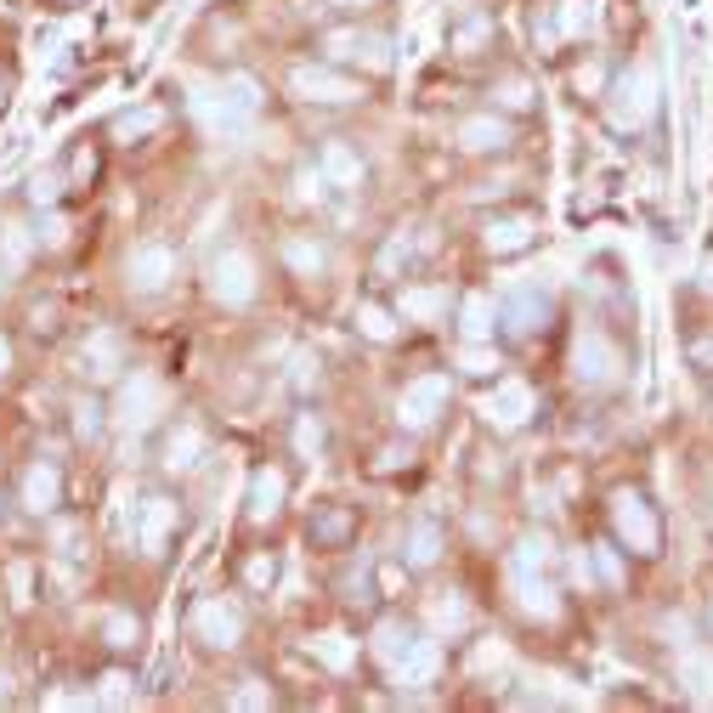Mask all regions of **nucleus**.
Returning a JSON list of instances; mask_svg holds the SVG:
<instances>
[{
	"label": "nucleus",
	"mask_w": 713,
	"mask_h": 713,
	"mask_svg": "<svg viewBox=\"0 0 713 713\" xmlns=\"http://www.w3.org/2000/svg\"><path fill=\"white\" fill-rule=\"evenodd\" d=\"M611 527H618V538L634 549V556H657L663 549V522H657V510L645 493L623 488V493H611Z\"/></svg>",
	"instance_id": "obj_1"
},
{
	"label": "nucleus",
	"mask_w": 713,
	"mask_h": 713,
	"mask_svg": "<svg viewBox=\"0 0 713 713\" xmlns=\"http://www.w3.org/2000/svg\"><path fill=\"white\" fill-rule=\"evenodd\" d=\"M652 114H657V74L629 69L618 80V91H611V125H618V131H640Z\"/></svg>",
	"instance_id": "obj_2"
},
{
	"label": "nucleus",
	"mask_w": 713,
	"mask_h": 713,
	"mask_svg": "<svg viewBox=\"0 0 713 713\" xmlns=\"http://www.w3.org/2000/svg\"><path fill=\"white\" fill-rule=\"evenodd\" d=\"M323 46H329V62H356V69H369V74L391 69V40L374 35V28H340V35H329Z\"/></svg>",
	"instance_id": "obj_3"
},
{
	"label": "nucleus",
	"mask_w": 713,
	"mask_h": 713,
	"mask_svg": "<svg viewBox=\"0 0 713 713\" xmlns=\"http://www.w3.org/2000/svg\"><path fill=\"white\" fill-rule=\"evenodd\" d=\"M618 369H623V356H618V346H611L600 329H583V335H577V346H572V374H577L583 385H611V379H618Z\"/></svg>",
	"instance_id": "obj_4"
},
{
	"label": "nucleus",
	"mask_w": 713,
	"mask_h": 713,
	"mask_svg": "<svg viewBox=\"0 0 713 713\" xmlns=\"http://www.w3.org/2000/svg\"><path fill=\"white\" fill-rule=\"evenodd\" d=\"M210 289H215V301L244 306V301L255 295V267H249V255H244V249H226L221 261L210 267Z\"/></svg>",
	"instance_id": "obj_5"
},
{
	"label": "nucleus",
	"mask_w": 713,
	"mask_h": 713,
	"mask_svg": "<svg viewBox=\"0 0 713 713\" xmlns=\"http://www.w3.org/2000/svg\"><path fill=\"white\" fill-rule=\"evenodd\" d=\"M442 402H447V379H442V374H425V379H413L408 391H402L397 413H402V425H408V431H425L431 419L442 413Z\"/></svg>",
	"instance_id": "obj_6"
},
{
	"label": "nucleus",
	"mask_w": 713,
	"mask_h": 713,
	"mask_svg": "<svg viewBox=\"0 0 713 713\" xmlns=\"http://www.w3.org/2000/svg\"><path fill=\"white\" fill-rule=\"evenodd\" d=\"M533 408H538V397H533V385H522V379H499L493 397H488V419H493V425H504V431L527 425Z\"/></svg>",
	"instance_id": "obj_7"
},
{
	"label": "nucleus",
	"mask_w": 713,
	"mask_h": 713,
	"mask_svg": "<svg viewBox=\"0 0 713 713\" xmlns=\"http://www.w3.org/2000/svg\"><path fill=\"white\" fill-rule=\"evenodd\" d=\"M549 312H556V306H549V289H515L510 306H504V323L522 340H533V335L549 329Z\"/></svg>",
	"instance_id": "obj_8"
},
{
	"label": "nucleus",
	"mask_w": 713,
	"mask_h": 713,
	"mask_svg": "<svg viewBox=\"0 0 713 713\" xmlns=\"http://www.w3.org/2000/svg\"><path fill=\"white\" fill-rule=\"evenodd\" d=\"M295 91L306 96V103H351V96H356V85H351L340 69H323V62L295 69Z\"/></svg>",
	"instance_id": "obj_9"
},
{
	"label": "nucleus",
	"mask_w": 713,
	"mask_h": 713,
	"mask_svg": "<svg viewBox=\"0 0 713 713\" xmlns=\"http://www.w3.org/2000/svg\"><path fill=\"white\" fill-rule=\"evenodd\" d=\"M192 629L204 634V645H238V634H244V623H238V611L226 606V600H204L199 611H192Z\"/></svg>",
	"instance_id": "obj_10"
},
{
	"label": "nucleus",
	"mask_w": 713,
	"mask_h": 713,
	"mask_svg": "<svg viewBox=\"0 0 713 713\" xmlns=\"http://www.w3.org/2000/svg\"><path fill=\"white\" fill-rule=\"evenodd\" d=\"M533 233H538L533 215H499V221H488L481 244H488V255H522V249H533Z\"/></svg>",
	"instance_id": "obj_11"
},
{
	"label": "nucleus",
	"mask_w": 713,
	"mask_h": 713,
	"mask_svg": "<svg viewBox=\"0 0 713 713\" xmlns=\"http://www.w3.org/2000/svg\"><path fill=\"white\" fill-rule=\"evenodd\" d=\"M459 148L465 153H504L510 148V125L499 114H476L459 125Z\"/></svg>",
	"instance_id": "obj_12"
},
{
	"label": "nucleus",
	"mask_w": 713,
	"mask_h": 713,
	"mask_svg": "<svg viewBox=\"0 0 713 713\" xmlns=\"http://www.w3.org/2000/svg\"><path fill=\"white\" fill-rule=\"evenodd\" d=\"M317 171H323V182H329V187H356V182H363V159L351 153V142H323Z\"/></svg>",
	"instance_id": "obj_13"
},
{
	"label": "nucleus",
	"mask_w": 713,
	"mask_h": 713,
	"mask_svg": "<svg viewBox=\"0 0 713 713\" xmlns=\"http://www.w3.org/2000/svg\"><path fill=\"white\" fill-rule=\"evenodd\" d=\"M171 278H176V255H171V249L148 244V249L131 255V283H137V289H165Z\"/></svg>",
	"instance_id": "obj_14"
},
{
	"label": "nucleus",
	"mask_w": 713,
	"mask_h": 713,
	"mask_svg": "<svg viewBox=\"0 0 713 713\" xmlns=\"http://www.w3.org/2000/svg\"><path fill=\"white\" fill-rule=\"evenodd\" d=\"M199 459H204V431H199V425H176V431L165 436V459H159V465L176 470V476H187Z\"/></svg>",
	"instance_id": "obj_15"
},
{
	"label": "nucleus",
	"mask_w": 713,
	"mask_h": 713,
	"mask_svg": "<svg viewBox=\"0 0 713 713\" xmlns=\"http://www.w3.org/2000/svg\"><path fill=\"white\" fill-rule=\"evenodd\" d=\"M413 645H419V634H413V623H402V618H385V623L374 629V657H379L385 668H397Z\"/></svg>",
	"instance_id": "obj_16"
},
{
	"label": "nucleus",
	"mask_w": 713,
	"mask_h": 713,
	"mask_svg": "<svg viewBox=\"0 0 713 713\" xmlns=\"http://www.w3.org/2000/svg\"><path fill=\"white\" fill-rule=\"evenodd\" d=\"M674 674H679V686H686L691 697H708V691H713V663H708V652H697V645H679Z\"/></svg>",
	"instance_id": "obj_17"
},
{
	"label": "nucleus",
	"mask_w": 713,
	"mask_h": 713,
	"mask_svg": "<svg viewBox=\"0 0 713 713\" xmlns=\"http://www.w3.org/2000/svg\"><path fill=\"white\" fill-rule=\"evenodd\" d=\"M176 527V504L171 499H142V549L148 556H159V543L171 538Z\"/></svg>",
	"instance_id": "obj_18"
},
{
	"label": "nucleus",
	"mask_w": 713,
	"mask_h": 713,
	"mask_svg": "<svg viewBox=\"0 0 713 713\" xmlns=\"http://www.w3.org/2000/svg\"><path fill=\"white\" fill-rule=\"evenodd\" d=\"M278 499H283V470H261V476H255V488H249V522H272V515H278Z\"/></svg>",
	"instance_id": "obj_19"
},
{
	"label": "nucleus",
	"mask_w": 713,
	"mask_h": 713,
	"mask_svg": "<svg viewBox=\"0 0 713 713\" xmlns=\"http://www.w3.org/2000/svg\"><path fill=\"white\" fill-rule=\"evenodd\" d=\"M459 329H465V340H488V335L499 329V306H493L488 295H465V306H459Z\"/></svg>",
	"instance_id": "obj_20"
},
{
	"label": "nucleus",
	"mask_w": 713,
	"mask_h": 713,
	"mask_svg": "<svg viewBox=\"0 0 713 713\" xmlns=\"http://www.w3.org/2000/svg\"><path fill=\"white\" fill-rule=\"evenodd\" d=\"M488 40H493V17L488 12H465L459 28H453V51H459V57H476Z\"/></svg>",
	"instance_id": "obj_21"
},
{
	"label": "nucleus",
	"mask_w": 713,
	"mask_h": 713,
	"mask_svg": "<svg viewBox=\"0 0 713 713\" xmlns=\"http://www.w3.org/2000/svg\"><path fill=\"white\" fill-rule=\"evenodd\" d=\"M153 408H159V379L137 374L131 385H125V419H131V425H148Z\"/></svg>",
	"instance_id": "obj_22"
},
{
	"label": "nucleus",
	"mask_w": 713,
	"mask_h": 713,
	"mask_svg": "<svg viewBox=\"0 0 713 713\" xmlns=\"http://www.w3.org/2000/svg\"><path fill=\"white\" fill-rule=\"evenodd\" d=\"M436 561H442V527H436V522H419V527L408 533V566L425 572V566H436Z\"/></svg>",
	"instance_id": "obj_23"
},
{
	"label": "nucleus",
	"mask_w": 713,
	"mask_h": 713,
	"mask_svg": "<svg viewBox=\"0 0 713 713\" xmlns=\"http://www.w3.org/2000/svg\"><path fill=\"white\" fill-rule=\"evenodd\" d=\"M351 527H356L351 504H335V510H323L317 522H312V538H317V543H346V538H351Z\"/></svg>",
	"instance_id": "obj_24"
},
{
	"label": "nucleus",
	"mask_w": 713,
	"mask_h": 713,
	"mask_svg": "<svg viewBox=\"0 0 713 713\" xmlns=\"http://www.w3.org/2000/svg\"><path fill=\"white\" fill-rule=\"evenodd\" d=\"M23 499H28V510H51L57 504V470L51 465H35L23 476Z\"/></svg>",
	"instance_id": "obj_25"
},
{
	"label": "nucleus",
	"mask_w": 713,
	"mask_h": 713,
	"mask_svg": "<svg viewBox=\"0 0 713 713\" xmlns=\"http://www.w3.org/2000/svg\"><path fill=\"white\" fill-rule=\"evenodd\" d=\"M283 255H289V267H295L301 278H317L323 267H329V255H323V244H312V238H289V244H283Z\"/></svg>",
	"instance_id": "obj_26"
},
{
	"label": "nucleus",
	"mask_w": 713,
	"mask_h": 713,
	"mask_svg": "<svg viewBox=\"0 0 713 713\" xmlns=\"http://www.w3.org/2000/svg\"><path fill=\"white\" fill-rule=\"evenodd\" d=\"M85 356H91V374H96V379L119 374V363H125V356H119V340H114V335H91Z\"/></svg>",
	"instance_id": "obj_27"
},
{
	"label": "nucleus",
	"mask_w": 713,
	"mask_h": 713,
	"mask_svg": "<svg viewBox=\"0 0 713 713\" xmlns=\"http://www.w3.org/2000/svg\"><path fill=\"white\" fill-rule=\"evenodd\" d=\"M397 312L413 317V323H431V317L442 312V295H436V289H402V295H397Z\"/></svg>",
	"instance_id": "obj_28"
},
{
	"label": "nucleus",
	"mask_w": 713,
	"mask_h": 713,
	"mask_svg": "<svg viewBox=\"0 0 713 713\" xmlns=\"http://www.w3.org/2000/svg\"><path fill=\"white\" fill-rule=\"evenodd\" d=\"M272 583H278V556H272V549H261V556H249V561H244V589L267 595Z\"/></svg>",
	"instance_id": "obj_29"
},
{
	"label": "nucleus",
	"mask_w": 713,
	"mask_h": 713,
	"mask_svg": "<svg viewBox=\"0 0 713 713\" xmlns=\"http://www.w3.org/2000/svg\"><path fill=\"white\" fill-rule=\"evenodd\" d=\"M295 453H306V459H317V453H323V419L317 413L295 419Z\"/></svg>",
	"instance_id": "obj_30"
},
{
	"label": "nucleus",
	"mask_w": 713,
	"mask_h": 713,
	"mask_svg": "<svg viewBox=\"0 0 713 713\" xmlns=\"http://www.w3.org/2000/svg\"><path fill=\"white\" fill-rule=\"evenodd\" d=\"M148 131H159V108H137V114H125V119L114 125V137H119V142L148 137Z\"/></svg>",
	"instance_id": "obj_31"
},
{
	"label": "nucleus",
	"mask_w": 713,
	"mask_h": 713,
	"mask_svg": "<svg viewBox=\"0 0 713 713\" xmlns=\"http://www.w3.org/2000/svg\"><path fill=\"white\" fill-rule=\"evenodd\" d=\"M356 317H363V335L369 340H397V317L385 312V306H363Z\"/></svg>",
	"instance_id": "obj_32"
},
{
	"label": "nucleus",
	"mask_w": 713,
	"mask_h": 713,
	"mask_svg": "<svg viewBox=\"0 0 713 713\" xmlns=\"http://www.w3.org/2000/svg\"><path fill=\"white\" fill-rule=\"evenodd\" d=\"M561 35H589V0H561Z\"/></svg>",
	"instance_id": "obj_33"
},
{
	"label": "nucleus",
	"mask_w": 713,
	"mask_h": 713,
	"mask_svg": "<svg viewBox=\"0 0 713 713\" xmlns=\"http://www.w3.org/2000/svg\"><path fill=\"white\" fill-rule=\"evenodd\" d=\"M459 369H465L470 379H493V374H499V356H493V351H465Z\"/></svg>",
	"instance_id": "obj_34"
},
{
	"label": "nucleus",
	"mask_w": 713,
	"mask_h": 713,
	"mask_svg": "<svg viewBox=\"0 0 713 713\" xmlns=\"http://www.w3.org/2000/svg\"><path fill=\"white\" fill-rule=\"evenodd\" d=\"M595 566H600V577L611 583V589L623 583V561H618V549H611V543H595Z\"/></svg>",
	"instance_id": "obj_35"
},
{
	"label": "nucleus",
	"mask_w": 713,
	"mask_h": 713,
	"mask_svg": "<svg viewBox=\"0 0 713 713\" xmlns=\"http://www.w3.org/2000/svg\"><path fill=\"white\" fill-rule=\"evenodd\" d=\"M465 623H470L465 600H436V629H465Z\"/></svg>",
	"instance_id": "obj_36"
},
{
	"label": "nucleus",
	"mask_w": 713,
	"mask_h": 713,
	"mask_svg": "<svg viewBox=\"0 0 713 713\" xmlns=\"http://www.w3.org/2000/svg\"><path fill=\"white\" fill-rule=\"evenodd\" d=\"M686 356H691V369H702V374H713V335H691V346H686Z\"/></svg>",
	"instance_id": "obj_37"
},
{
	"label": "nucleus",
	"mask_w": 713,
	"mask_h": 713,
	"mask_svg": "<svg viewBox=\"0 0 713 713\" xmlns=\"http://www.w3.org/2000/svg\"><path fill=\"white\" fill-rule=\"evenodd\" d=\"M137 634H142L137 618H114V623H108V645H137Z\"/></svg>",
	"instance_id": "obj_38"
},
{
	"label": "nucleus",
	"mask_w": 713,
	"mask_h": 713,
	"mask_svg": "<svg viewBox=\"0 0 713 713\" xmlns=\"http://www.w3.org/2000/svg\"><path fill=\"white\" fill-rule=\"evenodd\" d=\"M499 96H504V108H533V91H527L522 80H510V85H504Z\"/></svg>",
	"instance_id": "obj_39"
},
{
	"label": "nucleus",
	"mask_w": 713,
	"mask_h": 713,
	"mask_svg": "<svg viewBox=\"0 0 713 713\" xmlns=\"http://www.w3.org/2000/svg\"><path fill=\"white\" fill-rule=\"evenodd\" d=\"M697 289H702V295H713V249L697 261Z\"/></svg>",
	"instance_id": "obj_40"
},
{
	"label": "nucleus",
	"mask_w": 713,
	"mask_h": 713,
	"mask_svg": "<svg viewBox=\"0 0 713 713\" xmlns=\"http://www.w3.org/2000/svg\"><path fill=\"white\" fill-rule=\"evenodd\" d=\"M289 379H295V385H317V363H312V356H301V363H295V374H289Z\"/></svg>",
	"instance_id": "obj_41"
},
{
	"label": "nucleus",
	"mask_w": 713,
	"mask_h": 713,
	"mask_svg": "<svg viewBox=\"0 0 713 713\" xmlns=\"http://www.w3.org/2000/svg\"><path fill=\"white\" fill-rule=\"evenodd\" d=\"M74 425H80V431H85V436H91V431H96V408H91V402H85V408H74Z\"/></svg>",
	"instance_id": "obj_42"
},
{
	"label": "nucleus",
	"mask_w": 713,
	"mask_h": 713,
	"mask_svg": "<svg viewBox=\"0 0 713 713\" xmlns=\"http://www.w3.org/2000/svg\"><path fill=\"white\" fill-rule=\"evenodd\" d=\"M577 85H583V91H600V69H595V62H589V69H583V74H577Z\"/></svg>",
	"instance_id": "obj_43"
},
{
	"label": "nucleus",
	"mask_w": 713,
	"mask_h": 713,
	"mask_svg": "<svg viewBox=\"0 0 713 713\" xmlns=\"http://www.w3.org/2000/svg\"><path fill=\"white\" fill-rule=\"evenodd\" d=\"M329 7H369V0H329Z\"/></svg>",
	"instance_id": "obj_44"
},
{
	"label": "nucleus",
	"mask_w": 713,
	"mask_h": 713,
	"mask_svg": "<svg viewBox=\"0 0 713 713\" xmlns=\"http://www.w3.org/2000/svg\"><path fill=\"white\" fill-rule=\"evenodd\" d=\"M708 634H713V595H708Z\"/></svg>",
	"instance_id": "obj_45"
}]
</instances>
